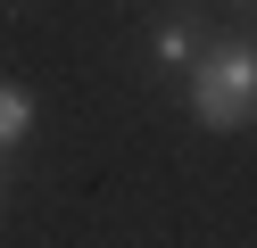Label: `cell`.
I'll list each match as a JSON object with an SVG mask.
<instances>
[{"label":"cell","instance_id":"1","mask_svg":"<svg viewBox=\"0 0 257 248\" xmlns=\"http://www.w3.org/2000/svg\"><path fill=\"white\" fill-rule=\"evenodd\" d=\"M191 116L207 132L257 124V50L249 42H216V50L191 58Z\"/></svg>","mask_w":257,"mask_h":248},{"label":"cell","instance_id":"2","mask_svg":"<svg viewBox=\"0 0 257 248\" xmlns=\"http://www.w3.org/2000/svg\"><path fill=\"white\" fill-rule=\"evenodd\" d=\"M25 132H34V99H25V83H0V149H17Z\"/></svg>","mask_w":257,"mask_h":248},{"label":"cell","instance_id":"3","mask_svg":"<svg viewBox=\"0 0 257 248\" xmlns=\"http://www.w3.org/2000/svg\"><path fill=\"white\" fill-rule=\"evenodd\" d=\"M158 58H166V66H191V58H199V50H191V25L166 17V25H158Z\"/></svg>","mask_w":257,"mask_h":248}]
</instances>
